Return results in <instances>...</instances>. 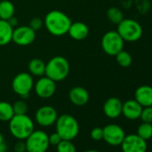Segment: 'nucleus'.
<instances>
[{
  "instance_id": "obj_1",
  "label": "nucleus",
  "mask_w": 152,
  "mask_h": 152,
  "mask_svg": "<svg viewBox=\"0 0 152 152\" xmlns=\"http://www.w3.org/2000/svg\"><path fill=\"white\" fill-rule=\"evenodd\" d=\"M72 21L64 12L52 10L48 12L44 19V26L53 36L60 37L67 34Z\"/></svg>"
},
{
  "instance_id": "obj_2",
  "label": "nucleus",
  "mask_w": 152,
  "mask_h": 152,
  "mask_svg": "<svg viewBox=\"0 0 152 152\" xmlns=\"http://www.w3.org/2000/svg\"><path fill=\"white\" fill-rule=\"evenodd\" d=\"M8 123L10 133L18 140H25L35 130L34 122L27 114L15 115Z\"/></svg>"
},
{
  "instance_id": "obj_3",
  "label": "nucleus",
  "mask_w": 152,
  "mask_h": 152,
  "mask_svg": "<svg viewBox=\"0 0 152 152\" xmlns=\"http://www.w3.org/2000/svg\"><path fill=\"white\" fill-rule=\"evenodd\" d=\"M69 72L70 64L64 56H54L48 63H46L45 75L56 83L65 80Z\"/></svg>"
},
{
  "instance_id": "obj_4",
  "label": "nucleus",
  "mask_w": 152,
  "mask_h": 152,
  "mask_svg": "<svg viewBox=\"0 0 152 152\" xmlns=\"http://www.w3.org/2000/svg\"><path fill=\"white\" fill-rule=\"evenodd\" d=\"M56 132L62 140H72L78 136L80 132L79 123L74 116L69 114H64L57 117L56 123Z\"/></svg>"
},
{
  "instance_id": "obj_5",
  "label": "nucleus",
  "mask_w": 152,
  "mask_h": 152,
  "mask_svg": "<svg viewBox=\"0 0 152 152\" xmlns=\"http://www.w3.org/2000/svg\"><path fill=\"white\" fill-rule=\"evenodd\" d=\"M116 31L124 41L135 42L141 38L143 30L137 21L133 19H123L117 24Z\"/></svg>"
},
{
  "instance_id": "obj_6",
  "label": "nucleus",
  "mask_w": 152,
  "mask_h": 152,
  "mask_svg": "<svg viewBox=\"0 0 152 152\" xmlns=\"http://www.w3.org/2000/svg\"><path fill=\"white\" fill-rule=\"evenodd\" d=\"M24 141L26 152H47L50 146L48 134L42 130H34Z\"/></svg>"
},
{
  "instance_id": "obj_7",
  "label": "nucleus",
  "mask_w": 152,
  "mask_h": 152,
  "mask_svg": "<svg viewBox=\"0 0 152 152\" xmlns=\"http://www.w3.org/2000/svg\"><path fill=\"white\" fill-rule=\"evenodd\" d=\"M34 81L30 72H19L12 81V89L15 93L23 99H27L33 90Z\"/></svg>"
},
{
  "instance_id": "obj_8",
  "label": "nucleus",
  "mask_w": 152,
  "mask_h": 152,
  "mask_svg": "<svg viewBox=\"0 0 152 152\" xmlns=\"http://www.w3.org/2000/svg\"><path fill=\"white\" fill-rule=\"evenodd\" d=\"M124 40L115 31L106 32L101 39V48L103 51L111 56H115L124 49Z\"/></svg>"
},
{
  "instance_id": "obj_9",
  "label": "nucleus",
  "mask_w": 152,
  "mask_h": 152,
  "mask_svg": "<svg viewBox=\"0 0 152 152\" xmlns=\"http://www.w3.org/2000/svg\"><path fill=\"white\" fill-rule=\"evenodd\" d=\"M36 39V31L29 25L19 26L14 29L12 41L21 47H26L32 44Z\"/></svg>"
},
{
  "instance_id": "obj_10",
  "label": "nucleus",
  "mask_w": 152,
  "mask_h": 152,
  "mask_svg": "<svg viewBox=\"0 0 152 152\" xmlns=\"http://www.w3.org/2000/svg\"><path fill=\"white\" fill-rule=\"evenodd\" d=\"M125 137L124 129L115 124H107L103 128V140L111 146H119Z\"/></svg>"
},
{
  "instance_id": "obj_11",
  "label": "nucleus",
  "mask_w": 152,
  "mask_h": 152,
  "mask_svg": "<svg viewBox=\"0 0 152 152\" xmlns=\"http://www.w3.org/2000/svg\"><path fill=\"white\" fill-rule=\"evenodd\" d=\"M121 148L123 152H146L148 143L137 134H128L122 141Z\"/></svg>"
},
{
  "instance_id": "obj_12",
  "label": "nucleus",
  "mask_w": 152,
  "mask_h": 152,
  "mask_svg": "<svg viewBox=\"0 0 152 152\" xmlns=\"http://www.w3.org/2000/svg\"><path fill=\"white\" fill-rule=\"evenodd\" d=\"M57 117V111L51 106H42L35 113V121L42 127H49L55 124Z\"/></svg>"
},
{
  "instance_id": "obj_13",
  "label": "nucleus",
  "mask_w": 152,
  "mask_h": 152,
  "mask_svg": "<svg viewBox=\"0 0 152 152\" xmlns=\"http://www.w3.org/2000/svg\"><path fill=\"white\" fill-rule=\"evenodd\" d=\"M56 83L47 77L46 75L41 76L34 83V91L38 97L40 99H49L51 98L56 91Z\"/></svg>"
},
{
  "instance_id": "obj_14",
  "label": "nucleus",
  "mask_w": 152,
  "mask_h": 152,
  "mask_svg": "<svg viewBox=\"0 0 152 152\" xmlns=\"http://www.w3.org/2000/svg\"><path fill=\"white\" fill-rule=\"evenodd\" d=\"M123 102L115 97H111L107 99L103 106V111L106 116L111 119L119 117L122 115Z\"/></svg>"
},
{
  "instance_id": "obj_15",
  "label": "nucleus",
  "mask_w": 152,
  "mask_h": 152,
  "mask_svg": "<svg viewBox=\"0 0 152 152\" xmlns=\"http://www.w3.org/2000/svg\"><path fill=\"white\" fill-rule=\"evenodd\" d=\"M70 101L77 107H83L86 105L90 100L89 91L81 86H75L69 91Z\"/></svg>"
},
{
  "instance_id": "obj_16",
  "label": "nucleus",
  "mask_w": 152,
  "mask_h": 152,
  "mask_svg": "<svg viewBox=\"0 0 152 152\" xmlns=\"http://www.w3.org/2000/svg\"><path fill=\"white\" fill-rule=\"evenodd\" d=\"M142 108L135 99H129L123 103L122 115L129 120H137L140 116Z\"/></svg>"
},
{
  "instance_id": "obj_17",
  "label": "nucleus",
  "mask_w": 152,
  "mask_h": 152,
  "mask_svg": "<svg viewBox=\"0 0 152 152\" xmlns=\"http://www.w3.org/2000/svg\"><path fill=\"white\" fill-rule=\"evenodd\" d=\"M90 33L89 27L83 22H74L71 23L67 34L74 40H83Z\"/></svg>"
},
{
  "instance_id": "obj_18",
  "label": "nucleus",
  "mask_w": 152,
  "mask_h": 152,
  "mask_svg": "<svg viewBox=\"0 0 152 152\" xmlns=\"http://www.w3.org/2000/svg\"><path fill=\"white\" fill-rule=\"evenodd\" d=\"M134 99L142 107L152 106V87L149 85H142L136 89Z\"/></svg>"
},
{
  "instance_id": "obj_19",
  "label": "nucleus",
  "mask_w": 152,
  "mask_h": 152,
  "mask_svg": "<svg viewBox=\"0 0 152 152\" xmlns=\"http://www.w3.org/2000/svg\"><path fill=\"white\" fill-rule=\"evenodd\" d=\"M14 29L7 21L0 19V46H7L12 41Z\"/></svg>"
},
{
  "instance_id": "obj_20",
  "label": "nucleus",
  "mask_w": 152,
  "mask_h": 152,
  "mask_svg": "<svg viewBox=\"0 0 152 152\" xmlns=\"http://www.w3.org/2000/svg\"><path fill=\"white\" fill-rule=\"evenodd\" d=\"M28 70L32 76L41 77L45 75L46 63L40 58H32L28 64Z\"/></svg>"
},
{
  "instance_id": "obj_21",
  "label": "nucleus",
  "mask_w": 152,
  "mask_h": 152,
  "mask_svg": "<svg viewBox=\"0 0 152 152\" xmlns=\"http://www.w3.org/2000/svg\"><path fill=\"white\" fill-rule=\"evenodd\" d=\"M15 5L9 0H2L0 1V19L8 21L15 15Z\"/></svg>"
},
{
  "instance_id": "obj_22",
  "label": "nucleus",
  "mask_w": 152,
  "mask_h": 152,
  "mask_svg": "<svg viewBox=\"0 0 152 152\" xmlns=\"http://www.w3.org/2000/svg\"><path fill=\"white\" fill-rule=\"evenodd\" d=\"M14 115L13 105L7 101H0V121L9 122Z\"/></svg>"
},
{
  "instance_id": "obj_23",
  "label": "nucleus",
  "mask_w": 152,
  "mask_h": 152,
  "mask_svg": "<svg viewBox=\"0 0 152 152\" xmlns=\"http://www.w3.org/2000/svg\"><path fill=\"white\" fill-rule=\"evenodd\" d=\"M115 56V60L117 64L121 67H124V68L129 67L132 63V57L131 54L128 53L127 51H124V49L120 51L118 54H116Z\"/></svg>"
},
{
  "instance_id": "obj_24",
  "label": "nucleus",
  "mask_w": 152,
  "mask_h": 152,
  "mask_svg": "<svg viewBox=\"0 0 152 152\" xmlns=\"http://www.w3.org/2000/svg\"><path fill=\"white\" fill-rule=\"evenodd\" d=\"M136 134L145 140H149L152 138V124L142 122V124L139 125Z\"/></svg>"
},
{
  "instance_id": "obj_25",
  "label": "nucleus",
  "mask_w": 152,
  "mask_h": 152,
  "mask_svg": "<svg viewBox=\"0 0 152 152\" xmlns=\"http://www.w3.org/2000/svg\"><path fill=\"white\" fill-rule=\"evenodd\" d=\"M107 17L109 20V22L117 25L124 19V15H123V12L119 8L111 7L107 12Z\"/></svg>"
},
{
  "instance_id": "obj_26",
  "label": "nucleus",
  "mask_w": 152,
  "mask_h": 152,
  "mask_svg": "<svg viewBox=\"0 0 152 152\" xmlns=\"http://www.w3.org/2000/svg\"><path fill=\"white\" fill-rule=\"evenodd\" d=\"M56 147L57 152H76V147L72 140H62Z\"/></svg>"
},
{
  "instance_id": "obj_27",
  "label": "nucleus",
  "mask_w": 152,
  "mask_h": 152,
  "mask_svg": "<svg viewBox=\"0 0 152 152\" xmlns=\"http://www.w3.org/2000/svg\"><path fill=\"white\" fill-rule=\"evenodd\" d=\"M13 109L15 115H24L27 114L28 111V105L23 99H19L13 104Z\"/></svg>"
},
{
  "instance_id": "obj_28",
  "label": "nucleus",
  "mask_w": 152,
  "mask_h": 152,
  "mask_svg": "<svg viewBox=\"0 0 152 152\" xmlns=\"http://www.w3.org/2000/svg\"><path fill=\"white\" fill-rule=\"evenodd\" d=\"M140 118L141 121L144 122V123L152 124V106H151V107H143Z\"/></svg>"
},
{
  "instance_id": "obj_29",
  "label": "nucleus",
  "mask_w": 152,
  "mask_h": 152,
  "mask_svg": "<svg viewBox=\"0 0 152 152\" xmlns=\"http://www.w3.org/2000/svg\"><path fill=\"white\" fill-rule=\"evenodd\" d=\"M29 26L34 31H38L39 30L42 29V27L44 26V21L39 18V17H35L33 19H31L29 23Z\"/></svg>"
},
{
  "instance_id": "obj_30",
  "label": "nucleus",
  "mask_w": 152,
  "mask_h": 152,
  "mask_svg": "<svg viewBox=\"0 0 152 152\" xmlns=\"http://www.w3.org/2000/svg\"><path fill=\"white\" fill-rule=\"evenodd\" d=\"M91 138L95 141H99L103 140V128L95 127L91 132Z\"/></svg>"
},
{
  "instance_id": "obj_31",
  "label": "nucleus",
  "mask_w": 152,
  "mask_h": 152,
  "mask_svg": "<svg viewBox=\"0 0 152 152\" xmlns=\"http://www.w3.org/2000/svg\"><path fill=\"white\" fill-rule=\"evenodd\" d=\"M61 140H62V138L60 137V135L56 132L51 133L50 135H48V141H49V144L50 145L56 146Z\"/></svg>"
},
{
  "instance_id": "obj_32",
  "label": "nucleus",
  "mask_w": 152,
  "mask_h": 152,
  "mask_svg": "<svg viewBox=\"0 0 152 152\" xmlns=\"http://www.w3.org/2000/svg\"><path fill=\"white\" fill-rule=\"evenodd\" d=\"M15 152H26V145L24 140H19L14 147Z\"/></svg>"
},
{
  "instance_id": "obj_33",
  "label": "nucleus",
  "mask_w": 152,
  "mask_h": 152,
  "mask_svg": "<svg viewBox=\"0 0 152 152\" xmlns=\"http://www.w3.org/2000/svg\"><path fill=\"white\" fill-rule=\"evenodd\" d=\"M7 22H8V23H10V25H11L12 27H14V28H15V26H16V25L18 24V20L15 17V15H14L13 17H11Z\"/></svg>"
},
{
  "instance_id": "obj_34",
  "label": "nucleus",
  "mask_w": 152,
  "mask_h": 152,
  "mask_svg": "<svg viewBox=\"0 0 152 152\" xmlns=\"http://www.w3.org/2000/svg\"><path fill=\"white\" fill-rule=\"evenodd\" d=\"M7 149H8L7 145L5 142L0 144V152H7Z\"/></svg>"
},
{
  "instance_id": "obj_35",
  "label": "nucleus",
  "mask_w": 152,
  "mask_h": 152,
  "mask_svg": "<svg viewBox=\"0 0 152 152\" xmlns=\"http://www.w3.org/2000/svg\"><path fill=\"white\" fill-rule=\"evenodd\" d=\"M5 142V138H4V135L2 134V132H0V144Z\"/></svg>"
},
{
  "instance_id": "obj_36",
  "label": "nucleus",
  "mask_w": 152,
  "mask_h": 152,
  "mask_svg": "<svg viewBox=\"0 0 152 152\" xmlns=\"http://www.w3.org/2000/svg\"><path fill=\"white\" fill-rule=\"evenodd\" d=\"M84 152H101V151H99V150H95V149H89V150H86Z\"/></svg>"
}]
</instances>
